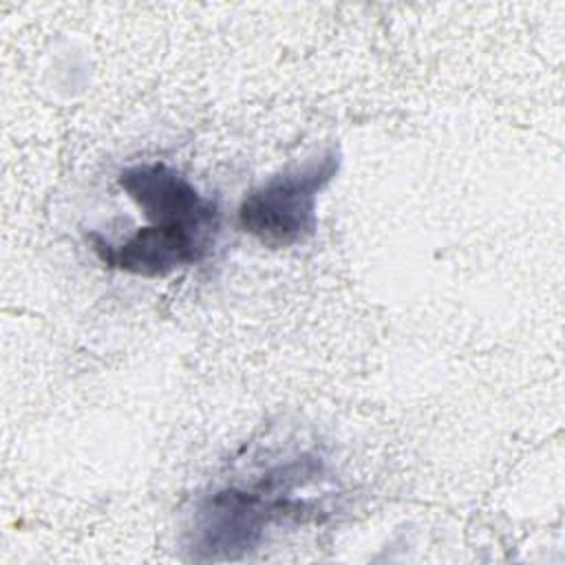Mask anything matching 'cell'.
<instances>
[{
	"label": "cell",
	"mask_w": 565,
	"mask_h": 565,
	"mask_svg": "<svg viewBox=\"0 0 565 565\" xmlns=\"http://www.w3.org/2000/svg\"><path fill=\"white\" fill-rule=\"evenodd\" d=\"M340 170V152L327 148L256 185L238 207V225L265 247H294L318 227V194Z\"/></svg>",
	"instance_id": "2"
},
{
	"label": "cell",
	"mask_w": 565,
	"mask_h": 565,
	"mask_svg": "<svg viewBox=\"0 0 565 565\" xmlns=\"http://www.w3.org/2000/svg\"><path fill=\"white\" fill-rule=\"evenodd\" d=\"M117 183L143 212L148 223L221 225L216 201L203 196L181 172L166 163L128 166L119 172Z\"/></svg>",
	"instance_id": "4"
},
{
	"label": "cell",
	"mask_w": 565,
	"mask_h": 565,
	"mask_svg": "<svg viewBox=\"0 0 565 565\" xmlns=\"http://www.w3.org/2000/svg\"><path fill=\"white\" fill-rule=\"evenodd\" d=\"M218 225L201 223H148L124 241L113 243L97 232H90L93 252L113 269L159 278L172 271L199 265L216 243Z\"/></svg>",
	"instance_id": "3"
},
{
	"label": "cell",
	"mask_w": 565,
	"mask_h": 565,
	"mask_svg": "<svg viewBox=\"0 0 565 565\" xmlns=\"http://www.w3.org/2000/svg\"><path fill=\"white\" fill-rule=\"evenodd\" d=\"M322 477L316 457L300 455L267 468L247 486H223L205 494L190 527V552L196 561H227L254 550L267 527L316 510L307 488Z\"/></svg>",
	"instance_id": "1"
}]
</instances>
